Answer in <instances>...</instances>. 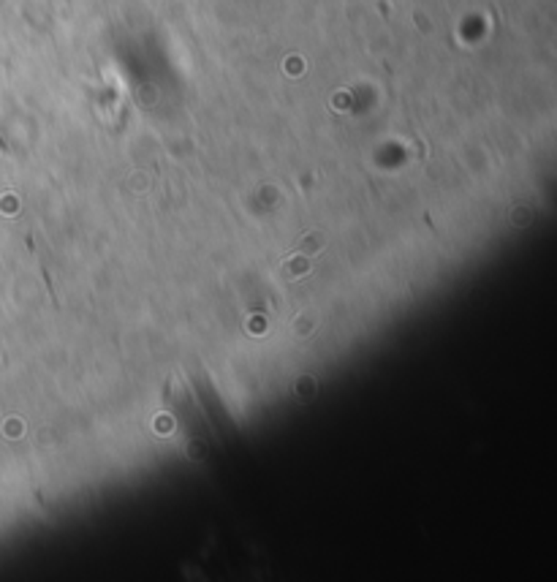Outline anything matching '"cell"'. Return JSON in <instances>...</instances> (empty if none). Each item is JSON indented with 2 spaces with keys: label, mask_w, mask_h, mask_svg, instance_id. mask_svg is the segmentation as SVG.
<instances>
[{
  "label": "cell",
  "mask_w": 557,
  "mask_h": 582,
  "mask_svg": "<svg viewBox=\"0 0 557 582\" xmlns=\"http://www.w3.org/2000/svg\"><path fill=\"white\" fill-rule=\"evenodd\" d=\"M0 150H5V142H3V137H0Z\"/></svg>",
  "instance_id": "6da1fadb"
}]
</instances>
